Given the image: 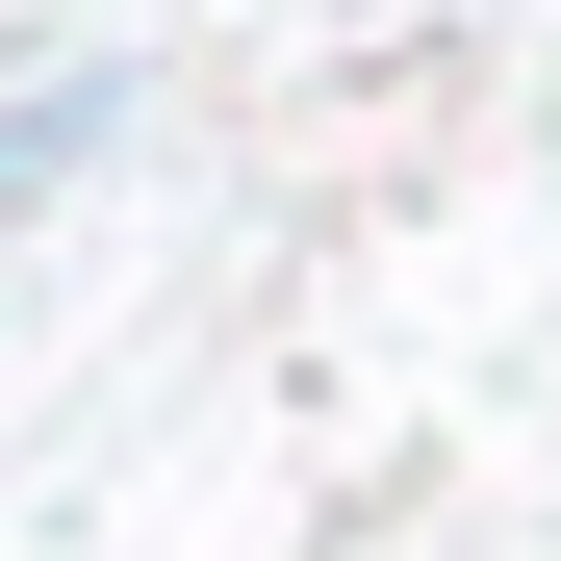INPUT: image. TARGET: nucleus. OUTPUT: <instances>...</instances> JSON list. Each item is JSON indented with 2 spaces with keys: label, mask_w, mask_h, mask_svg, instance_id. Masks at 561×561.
I'll use <instances>...</instances> for the list:
<instances>
[{
  "label": "nucleus",
  "mask_w": 561,
  "mask_h": 561,
  "mask_svg": "<svg viewBox=\"0 0 561 561\" xmlns=\"http://www.w3.org/2000/svg\"><path fill=\"white\" fill-rule=\"evenodd\" d=\"M103 128H128V77L77 51V77H26V103H0V205H51V179H103Z\"/></svg>",
  "instance_id": "obj_1"
}]
</instances>
